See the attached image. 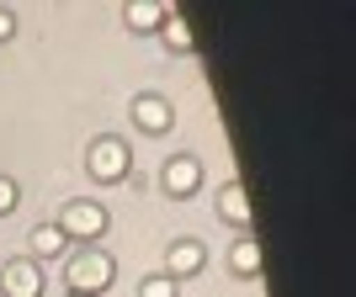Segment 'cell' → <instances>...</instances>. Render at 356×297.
Instances as JSON below:
<instances>
[{"label":"cell","instance_id":"obj_12","mask_svg":"<svg viewBox=\"0 0 356 297\" xmlns=\"http://www.w3.org/2000/svg\"><path fill=\"white\" fill-rule=\"evenodd\" d=\"M165 43H170V48H176V53H192V43H197V37H192V27H186V16H181L176 11V6H170V16H165Z\"/></svg>","mask_w":356,"mask_h":297},{"label":"cell","instance_id":"obj_9","mask_svg":"<svg viewBox=\"0 0 356 297\" xmlns=\"http://www.w3.org/2000/svg\"><path fill=\"white\" fill-rule=\"evenodd\" d=\"M165 16H170V6H165V0H134V6L122 11V22H128L134 32H160Z\"/></svg>","mask_w":356,"mask_h":297},{"label":"cell","instance_id":"obj_2","mask_svg":"<svg viewBox=\"0 0 356 297\" xmlns=\"http://www.w3.org/2000/svg\"><path fill=\"white\" fill-rule=\"evenodd\" d=\"M128 164H134V154H128V144L122 138H96V144L86 148V170H90V180H102V186H112V180H122L128 176Z\"/></svg>","mask_w":356,"mask_h":297},{"label":"cell","instance_id":"obj_5","mask_svg":"<svg viewBox=\"0 0 356 297\" xmlns=\"http://www.w3.org/2000/svg\"><path fill=\"white\" fill-rule=\"evenodd\" d=\"M0 297H43V266L38 260H11L0 271Z\"/></svg>","mask_w":356,"mask_h":297},{"label":"cell","instance_id":"obj_14","mask_svg":"<svg viewBox=\"0 0 356 297\" xmlns=\"http://www.w3.org/2000/svg\"><path fill=\"white\" fill-rule=\"evenodd\" d=\"M16 196H22V192H16V180H11V176H0V212H11V207H16Z\"/></svg>","mask_w":356,"mask_h":297},{"label":"cell","instance_id":"obj_7","mask_svg":"<svg viewBox=\"0 0 356 297\" xmlns=\"http://www.w3.org/2000/svg\"><path fill=\"white\" fill-rule=\"evenodd\" d=\"M202 271V244L197 239H176L170 250H165V276L181 282V276H197Z\"/></svg>","mask_w":356,"mask_h":297},{"label":"cell","instance_id":"obj_1","mask_svg":"<svg viewBox=\"0 0 356 297\" xmlns=\"http://www.w3.org/2000/svg\"><path fill=\"white\" fill-rule=\"evenodd\" d=\"M64 282H70V292H80V297H102L106 287L118 282V260L106 250H80L64 266Z\"/></svg>","mask_w":356,"mask_h":297},{"label":"cell","instance_id":"obj_16","mask_svg":"<svg viewBox=\"0 0 356 297\" xmlns=\"http://www.w3.org/2000/svg\"><path fill=\"white\" fill-rule=\"evenodd\" d=\"M64 297H80V292H64Z\"/></svg>","mask_w":356,"mask_h":297},{"label":"cell","instance_id":"obj_3","mask_svg":"<svg viewBox=\"0 0 356 297\" xmlns=\"http://www.w3.org/2000/svg\"><path fill=\"white\" fill-rule=\"evenodd\" d=\"M106 207L102 202H86V196H80V202H70V207L59 212V234L64 239H86V244H96V239L106 234Z\"/></svg>","mask_w":356,"mask_h":297},{"label":"cell","instance_id":"obj_6","mask_svg":"<svg viewBox=\"0 0 356 297\" xmlns=\"http://www.w3.org/2000/svg\"><path fill=\"white\" fill-rule=\"evenodd\" d=\"M170 117H176V112H170V101H165V96H154V90H144V96L134 101V122L144 128L149 138L170 133Z\"/></svg>","mask_w":356,"mask_h":297},{"label":"cell","instance_id":"obj_15","mask_svg":"<svg viewBox=\"0 0 356 297\" xmlns=\"http://www.w3.org/2000/svg\"><path fill=\"white\" fill-rule=\"evenodd\" d=\"M11 32H16V11H11V6H0V43H6Z\"/></svg>","mask_w":356,"mask_h":297},{"label":"cell","instance_id":"obj_13","mask_svg":"<svg viewBox=\"0 0 356 297\" xmlns=\"http://www.w3.org/2000/svg\"><path fill=\"white\" fill-rule=\"evenodd\" d=\"M176 287L181 282H170V276L160 271V276H144V282H138V297H176Z\"/></svg>","mask_w":356,"mask_h":297},{"label":"cell","instance_id":"obj_11","mask_svg":"<svg viewBox=\"0 0 356 297\" xmlns=\"http://www.w3.org/2000/svg\"><path fill=\"white\" fill-rule=\"evenodd\" d=\"M64 244H70V239L59 234V223H38V228H32V255H38V260H54Z\"/></svg>","mask_w":356,"mask_h":297},{"label":"cell","instance_id":"obj_8","mask_svg":"<svg viewBox=\"0 0 356 297\" xmlns=\"http://www.w3.org/2000/svg\"><path fill=\"white\" fill-rule=\"evenodd\" d=\"M218 212H223V223L250 228V192H245V180H229V186L218 192Z\"/></svg>","mask_w":356,"mask_h":297},{"label":"cell","instance_id":"obj_10","mask_svg":"<svg viewBox=\"0 0 356 297\" xmlns=\"http://www.w3.org/2000/svg\"><path fill=\"white\" fill-rule=\"evenodd\" d=\"M229 271H234V276H245V282H255V276H261V244H255L250 234L234 239V250H229Z\"/></svg>","mask_w":356,"mask_h":297},{"label":"cell","instance_id":"obj_4","mask_svg":"<svg viewBox=\"0 0 356 297\" xmlns=\"http://www.w3.org/2000/svg\"><path fill=\"white\" fill-rule=\"evenodd\" d=\"M160 186H165V196H176V202L197 196L202 192V160H197V154H176V160L160 170Z\"/></svg>","mask_w":356,"mask_h":297}]
</instances>
